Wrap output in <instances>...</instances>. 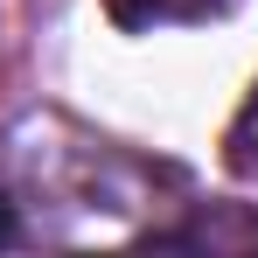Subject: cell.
Wrapping results in <instances>:
<instances>
[{
  "instance_id": "obj_1",
  "label": "cell",
  "mask_w": 258,
  "mask_h": 258,
  "mask_svg": "<svg viewBox=\"0 0 258 258\" xmlns=\"http://www.w3.org/2000/svg\"><path fill=\"white\" fill-rule=\"evenodd\" d=\"M237 0H105V14L126 28V35H154V28H203L223 21Z\"/></svg>"
},
{
  "instance_id": "obj_2",
  "label": "cell",
  "mask_w": 258,
  "mask_h": 258,
  "mask_svg": "<svg viewBox=\"0 0 258 258\" xmlns=\"http://www.w3.org/2000/svg\"><path fill=\"white\" fill-rule=\"evenodd\" d=\"M230 168L258 181V91H251V105L237 112V126H230Z\"/></svg>"
},
{
  "instance_id": "obj_3",
  "label": "cell",
  "mask_w": 258,
  "mask_h": 258,
  "mask_svg": "<svg viewBox=\"0 0 258 258\" xmlns=\"http://www.w3.org/2000/svg\"><path fill=\"white\" fill-rule=\"evenodd\" d=\"M7 237H14V203L0 196V244H7Z\"/></svg>"
}]
</instances>
